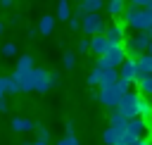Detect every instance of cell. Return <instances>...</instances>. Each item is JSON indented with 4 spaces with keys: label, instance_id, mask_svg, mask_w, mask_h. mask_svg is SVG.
Wrapping results in <instances>:
<instances>
[{
    "label": "cell",
    "instance_id": "1",
    "mask_svg": "<svg viewBox=\"0 0 152 145\" xmlns=\"http://www.w3.org/2000/svg\"><path fill=\"white\" fill-rule=\"evenodd\" d=\"M121 48H124L126 57H131V59L140 57L142 52H150V48H152V31H135V36L124 38Z\"/></svg>",
    "mask_w": 152,
    "mask_h": 145
},
{
    "label": "cell",
    "instance_id": "2",
    "mask_svg": "<svg viewBox=\"0 0 152 145\" xmlns=\"http://www.w3.org/2000/svg\"><path fill=\"white\" fill-rule=\"evenodd\" d=\"M124 24L133 31H152V10L145 7H126L124 10Z\"/></svg>",
    "mask_w": 152,
    "mask_h": 145
},
{
    "label": "cell",
    "instance_id": "3",
    "mask_svg": "<svg viewBox=\"0 0 152 145\" xmlns=\"http://www.w3.org/2000/svg\"><path fill=\"white\" fill-rule=\"evenodd\" d=\"M126 59V52H124V48L121 45H109L107 48V52L102 55V57H97V69L100 71H104V69H119V64Z\"/></svg>",
    "mask_w": 152,
    "mask_h": 145
},
{
    "label": "cell",
    "instance_id": "4",
    "mask_svg": "<svg viewBox=\"0 0 152 145\" xmlns=\"http://www.w3.org/2000/svg\"><path fill=\"white\" fill-rule=\"evenodd\" d=\"M104 26H107V21H104V17L100 14V12H95V14H86L83 19H81V31L86 33V36H102V31H104Z\"/></svg>",
    "mask_w": 152,
    "mask_h": 145
},
{
    "label": "cell",
    "instance_id": "5",
    "mask_svg": "<svg viewBox=\"0 0 152 145\" xmlns=\"http://www.w3.org/2000/svg\"><path fill=\"white\" fill-rule=\"evenodd\" d=\"M102 36H104V40H107L109 45H121L124 38H126V26H124L121 21H114V19H112V21H107Z\"/></svg>",
    "mask_w": 152,
    "mask_h": 145
},
{
    "label": "cell",
    "instance_id": "6",
    "mask_svg": "<svg viewBox=\"0 0 152 145\" xmlns=\"http://www.w3.org/2000/svg\"><path fill=\"white\" fill-rule=\"evenodd\" d=\"M138 93L135 90H128L126 95H121V100H119V105H116V109L126 116V119H133V116H138Z\"/></svg>",
    "mask_w": 152,
    "mask_h": 145
},
{
    "label": "cell",
    "instance_id": "7",
    "mask_svg": "<svg viewBox=\"0 0 152 145\" xmlns=\"http://www.w3.org/2000/svg\"><path fill=\"white\" fill-rule=\"evenodd\" d=\"M31 90H38V93L50 90V71L48 69H43V67L31 69Z\"/></svg>",
    "mask_w": 152,
    "mask_h": 145
},
{
    "label": "cell",
    "instance_id": "8",
    "mask_svg": "<svg viewBox=\"0 0 152 145\" xmlns=\"http://www.w3.org/2000/svg\"><path fill=\"white\" fill-rule=\"evenodd\" d=\"M147 131H150V121H145V119H140V116H133V119L126 121V133H128L133 140L145 138Z\"/></svg>",
    "mask_w": 152,
    "mask_h": 145
},
{
    "label": "cell",
    "instance_id": "9",
    "mask_svg": "<svg viewBox=\"0 0 152 145\" xmlns=\"http://www.w3.org/2000/svg\"><path fill=\"white\" fill-rule=\"evenodd\" d=\"M97 95V100L104 105V107H109V109H116V105H119V100H121V93L116 90V88H100V93H95Z\"/></svg>",
    "mask_w": 152,
    "mask_h": 145
},
{
    "label": "cell",
    "instance_id": "10",
    "mask_svg": "<svg viewBox=\"0 0 152 145\" xmlns=\"http://www.w3.org/2000/svg\"><path fill=\"white\" fill-rule=\"evenodd\" d=\"M116 74H119V78H124V81H128V83H133L135 81V76H138V67H135V59H131V57H126L121 64H119V69H116Z\"/></svg>",
    "mask_w": 152,
    "mask_h": 145
},
{
    "label": "cell",
    "instance_id": "11",
    "mask_svg": "<svg viewBox=\"0 0 152 145\" xmlns=\"http://www.w3.org/2000/svg\"><path fill=\"white\" fill-rule=\"evenodd\" d=\"M33 67H36V62H33V55H19V59H17V67H14V71H12V78L17 81L19 76L28 74Z\"/></svg>",
    "mask_w": 152,
    "mask_h": 145
},
{
    "label": "cell",
    "instance_id": "12",
    "mask_svg": "<svg viewBox=\"0 0 152 145\" xmlns=\"http://www.w3.org/2000/svg\"><path fill=\"white\" fill-rule=\"evenodd\" d=\"M133 86L138 88L135 93L140 97H150L152 95V74H138L135 81H133Z\"/></svg>",
    "mask_w": 152,
    "mask_h": 145
},
{
    "label": "cell",
    "instance_id": "13",
    "mask_svg": "<svg viewBox=\"0 0 152 145\" xmlns=\"http://www.w3.org/2000/svg\"><path fill=\"white\" fill-rule=\"evenodd\" d=\"M124 131H126V128L107 126V128L102 131V140H104V145H119V143H121V135H124Z\"/></svg>",
    "mask_w": 152,
    "mask_h": 145
},
{
    "label": "cell",
    "instance_id": "14",
    "mask_svg": "<svg viewBox=\"0 0 152 145\" xmlns=\"http://www.w3.org/2000/svg\"><path fill=\"white\" fill-rule=\"evenodd\" d=\"M107 48H109V43L104 40V36H93V38H88V50H93V55L102 57V55L107 52Z\"/></svg>",
    "mask_w": 152,
    "mask_h": 145
},
{
    "label": "cell",
    "instance_id": "15",
    "mask_svg": "<svg viewBox=\"0 0 152 145\" xmlns=\"http://www.w3.org/2000/svg\"><path fill=\"white\" fill-rule=\"evenodd\" d=\"M10 126H12V131H17V133H31V131H36V124H33L31 119H24V116H14Z\"/></svg>",
    "mask_w": 152,
    "mask_h": 145
},
{
    "label": "cell",
    "instance_id": "16",
    "mask_svg": "<svg viewBox=\"0 0 152 145\" xmlns=\"http://www.w3.org/2000/svg\"><path fill=\"white\" fill-rule=\"evenodd\" d=\"M19 93V86L12 76H0V97L5 95H17Z\"/></svg>",
    "mask_w": 152,
    "mask_h": 145
},
{
    "label": "cell",
    "instance_id": "17",
    "mask_svg": "<svg viewBox=\"0 0 152 145\" xmlns=\"http://www.w3.org/2000/svg\"><path fill=\"white\" fill-rule=\"evenodd\" d=\"M36 31H38L40 36H50V33L55 31V17H52V14H43V17L38 19Z\"/></svg>",
    "mask_w": 152,
    "mask_h": 145
},
{
    "label": "cell",
    "instance_id": "18",
    "mask_svg": "<svg viewBox=\"0 0 152 145\" xmlns=\"http://www.w3.org/2000/svg\"><path fill=\"white\" fill-rule=\"evenodd\" d=\"M102 7H104V12L109 17H121L124 10H126V0H107Z\"/></svg>",
    "mask_w": 152,
    "mask_h": 145
},
{
    "label": "cell",
    "instance_id": "19",
    "mask_svg": "<svg viewBox=\"0 0 152 145\" xmlns=\"http://www.w3.org/2000/svg\"><path fill=\"white\" fill-rule=\"evenodd\" d=\"M116 78H119V74H116V69H104V71H100V88H114V83H116Z\"/></svg>",
    "mask_w": 152,
    "mask_h": 145
},
{
    "label": "cell",
    "instance_id": "20",
    "mask_svg": "<svg viewBox=\"0 0 152 145\" xmlns=\"http://www.w3.org/2000/svg\"><path fill=\"white\" fill-rule=\"evenodd\" d=\"M135 67H138V74H152V55L142 52L140 57H135Z\"/></svg>",
    "mask_w": 152,
    "mask_h": 145
},
{
    "label": "cell",
    "instance_id": "21",
    "mask_svg": "<svg viewBox=\"0 0 152 145\" xmlns=\"http://www.w3.org/2000/svg\"><path fill=\"white\" fill-rule=\"evenodd\" d=\"M102 5H104V0H83V2H78L83 14H95V12L102 10Z\"/></svg>",
    "mask_w": 152,
    "mask_h": 145
},
{
    "label": "cell",
    "instance_id": "22",
    "mask_svg": "<svg viewBox=\"0 0 152 145\" xmlns=\"http://www.w3.org/2000/svg\"><path fill=\"white\" fill-rule=\"evenodd\" d=\"M138 116L145 119V121H150V116H152V105L147 102V97H138Z\"/></svg>",
    "mask_w": 152,
    "mask_h": 145
},
{
    "label": "cell",
    "instance_id": "23",
    "mask_svg": "<svg viewBox=\"0 0 152 145\" xmlns=\"http://www.w3.org/2000/svg\"><path fill=\"white\" fill-rule=\"evenodd\" d=\"M126 116L119 112V109H112L109 112V126H116V128H126Z\"/></svg>",
    "mask_w": 152,
    "mask_h": 145
},
{
    "label": "cell",
    "instance_id": "24",
    "mask_svg": "<svg viewBox=\"0 0 152 145\" xmlns=\"http://www.w3.org/2000/svg\"><path fill=\"white\" fill-rule=\"evenodd\" d=\"M69 17H71L69 2H66V0H59V2H57V19H59V21H66Z\"/></svg>",
    "mask_w": 152,
    "mask_h": 145
},
{
    "label": "cell",
    "instance_id": "25",
    "mask_svg": "<svg viewBox=\"0 0 152 145\" xmlns=\"http://www.w3.org/2000/svg\"><path fill=\"white\" fill-rule=\"evenodd\" d=\"M62 67H64V69H74V67H76V52H74V50H66V52L62 55Z\"/></svg>",
    "mask_w": 152,
    "mask_h": 145
},
{
    "label": "cell",
    "instance_id": "26",
    "mask_svg": "<svg viewBox=\"0 0 152 145\" xmlns=\"http://www.w3.org/2000/svg\"><path fill=\"white\" fill-rule=\"evenodd\" d=\"M0 55L2 57H14V55H19V48L14 45V43H2V48H0Z\"/></svg>",
    "mask_w": 152,
    "mask_h": 145
},
{
    "label": "cell",
    "instance_id": "27",
    "mask_svg": "<svg viewBox=\"0 0 152 145\" xmlns=\"http://www.w3.org/2000/svg\"><path fill=\"white\" fill-rule=\"evenodd\" d=\"M131 86H133V83H128V81H124V78H116V83H114V88H116L121 95H126V93L131 90Z\"/></svg>",
    "mask_w": 152,
    "mask_h": 145
},
{
    "label": "cell",
    "instance_id": "28",
    "mask_svg": "<svg viewBox=\"0 0 152 145\" xmlns=\"http://www.w3.org/2000/svg\"><path fill=\"white\" fill-rule=\"evenodd\" d=\"M100 83V69L95 67V69H90V74H88V86H97Z\"/></svg>",
    "mask_w": 152,
    "mask_h": 145
},
{
    "label": "cell",
    "instance_id": "29",
    "mask_svg": "<svg viewBox=\"0 0 152 145\" xmlns=\"http://www.w3.org/2000/svg\"><path fill=\"white\" fill-rule=\"evenodd\" d=\"M57 145H81V140L76 135H64L62 140H57Z\"/></svg>",
    "mask_w": 152,
    "mask_h": 145
},
{
    "label": "cell",
    "instance_id": "30",
    "mask_svg": "<svg viewBox=\"0 0 152 145\" xmlns=\"http://www.w3.org/2000/svg\"><path fill=\"white\" fill-rule=\"evenodd\" d=\"M131 7H145V10H152V0H128Z\"/></svg>",
    "mask_w": 152,
    "mask_h": 145
},
{
    "label": "cell",
    "instance_id": "31",
    "mask_svg": "<svg viewBox=\"0 0 152 145\" xmlns=\"http://www.w3.org/2000/svg\"><path fill=\"white\" fill-rule=\"evenodd\" d=\"M38 140H45V143H50V131L45 128V126H38Z\"/></svg>",
    "mask_w": 152,
    "mask_h": 145
},
{
    "label": "cell",
    "instance_id": "32",
    "mask_svg": "<svg viewBox=\"0 0 152 145\" xmlns=\"http://www.w3.org/2000/svg\"><path fill=\"white\" fill-rule=\"evenodd\" d=\"M66 21H69V29H71L74 33H76V31H81V21H78V19H74V17H69Z\"/></svg>",
    "mask_w": 152,
    "mask_h": 145
},
{
    "label": "cell",
    "instance_id": "33",
    "mask_svg": "<svg viewBox=\"0 0 152 145\" xmlns=\"http://www.w3.org/2000/svg\"><path fill=\"white\" fill-rule=\"evenodd\" d=\"M76 50H78V55H86V52H88V38H81Z\"/></svg>",
    "mask_w": 152,
    "mask_h": 145
},
{
    "label": "cell",
    "instance_id": "34",
    "mask_svg": "<svg viewBox=\"0 0 152 145\" xmlns=\"http://www.w3.org/2000/svg\"><path fill=\"white\" fill-rule=\"evenodd\" d=\"M59 83H62L59 74H52V71H50V88H55V86H59Z\"/></svg>",
    "mask_w": 152,
    "mask_h": 145
},
{
    "label": "cell",
    "instance_id": "35",
    "mask_svg": "<svg viewBox=\"0 0 152 145\" xmlns=\"http://www.w3.org/2000/svg\"><path fill=\"white\" fill-rule=\"evenodd\" d=\"M19 21H21L19 14H12V17H10V26H19Z\"/></svg>",
    "mask_w": 152,
    "mask_h": 145
},
{
    "label": "cell",
    "instance_id": "36",
    "mask_svg": "<svg viewBox=\"0 0 152 145\" xmlns=\"http://www.w3.org/2000/svg\"><path fill=\"white\" fill-rule=\"evenodd\" d=\"M26 36H28V38H36V36H38L36 26H28V29H26Z\"/></svg>",
    "mask_w": 152,
    "mask_h": 145
},
{
    "label": "cell",
    "instance_id": "37",
    "mask_svg": "<svg viewBox=\"0 0 152 145\" xmlns=\"http://www.w3.org/2000/svg\"><path fill=\"white\" fill-rule=\"evenodd\" d=\"M64 128H66V135H74V121H66Z\"/></svg>",
    "mask_w": 152,
    "mask_h": 145
},
{
    "label": "cell",
    "instance_id": "38",
    "mask_svg": "<svg viewBox=\"0 0 152 145\" xmlns=\"http://www.w3.org/2000/svg\"><path fill=\"white\" fill-rule=\"evenodd\" d=\"M0 112H7V100L0 97Z\"/></svg>",
    "mask_w": 152,
    "mask_h": 145
},
{
    "label": "cell",
    "instance_id": "39",
    "mask_svg": "<svg viewBox=\"0 0 152 145\" xmlns=\"http://www.w3.org/2000/svg\"><path fill=\"white\" fill-rule=\"evenodd\" d=\"M14 0H0V7H12Z\"/></svg>",
    "mask_w": 152,
    "mask_h": 145
},
{
    "label": "cell",
    "instance_id": "40",
    "mask_svg": "<svg viewBox=\"0 0 152 145\" xmlns=\"http://www.w3.org/2000/svg\"><path fill=\"white\" fill-rule=\"evenodd\" d=\"M145 143H147V140H145V138H138V140H133V143H131V145H145Z\"/></svg>",
    "mask_w": 152,
    "mask_h": 145
},
{
    "label": "cell",
    "instance_id": "41",
    "mask_svg": "<svg viewBox=\"0 0 152 145\" xmlns=\"http://www.w3.org/2000/svg\"><path fill=\"white\" fill-rule=\"evenodd\" d=\"M2 33H5V21L0 19V36H2Z\"/></svg>",
    "mask_w": 152,
    "mask_h": 145
},
{
    "label": "cell",
    "instance_id": "42",
    "mask_svg": "<svg viewBox=\"0 0 152 145\" xmlns=\"http://www.w3.org/2000/svg\"><path fill=\"white\" fill-rule=\"evenodd\" d=\"M31 145H50V143H45V140H36V143H31Z\"/></svg>",
    "mask_w": 152,
    "mask_h": 145
},
{
    "label": "cell",
    "instance_id": "43",
    "mask_svg": "<svg viewBox=\"0 0 152 145\" xmlns=\"http://www.w3.org/2000/svg\"><path fill=\"white\" fill-rule=\"evenodd\" d=\"M19 145H31V143H28V140H24V143H19Z\"/></svg>",
    "mask_w": 152,
    "mask_h": 145
},
{
    "label": "cell",
    "instance_id": "44",
    "mask_svg": "<svg viewBox=\"0 0 152 145\" xmlns=\"http://www.w3.org/2000/svg\"><path fill=\"white\" fill-rule=\"evenodd\" d=\"M76 2H83V0H76Z\"/></svg>",
    "mask_w": 152,
    "mask_h": 145
},
{
    "label": "cell",
    "instance_id": "45",
    "mask_svg": "<svg viewBox=\"0 0 152 145\" xmlns=\"http://www.w3.org/2000/svg\"><path fill=\"white\" fill-rule=\"evenodd\" d=\"M145 145H150V143H145Z\"/></svg>",
    "mask_w": 152,
    "mask_h": 145
}]
</instances>
